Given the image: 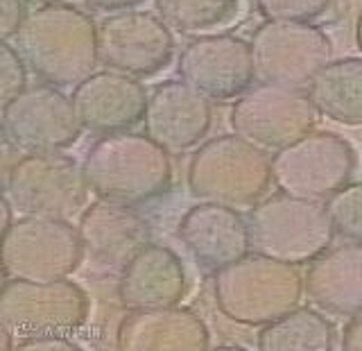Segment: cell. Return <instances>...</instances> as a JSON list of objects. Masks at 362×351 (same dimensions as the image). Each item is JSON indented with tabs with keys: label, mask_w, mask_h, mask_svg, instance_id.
Returning <instances> with one entry per match:
<instances>
[{
	"label": "cell",
	"mask_w": 362,
	"mask_h": 351,
	"mask_svg": "<svg viewBox=\"0 0 362 351\" xmlns=\"http://www.w3.org/2000/svg\"><path fill=\"white\" fill-rule=\"evenodd\" d=\"M25 18L28 14L25 7H23V0H0V39H14Z\"/></svg>",
	"instance_id": "obj_28"
},
{
	"label": "cell",
	"mask_w": 362,
	"mask_h": 351,
	"mask_svg": "<svg viewBox=\"0 0 362 351\" xmlns=\"http://www.w3.org/2000/svg\"><path fill=\"white\" fill-rule=\"evenodd\" d=\"M177 73L209 100L243 96L256 79L249 41L222 32L192 39L179 54Z\"/></svg>",
	"instance_id": "obj_14"
},
{
	"label": "cell",
	"mask_w": 362,
	"mask_h": 351,
	"mask_svg": "<svg viewBox=\"0 0 362 351\" xmlns=\"http://www.w3.org/2000/svg\"><path fill=\"white\" fill-rule=\"evenodd\" d=\"M163 23L181 34H218L240 11V0H156Z\"/></svg>",
	"instance_id": "obj_24"
},
{
	"label": "cell",
	"mask_w": 362,
	"mask_h": 351,
	"mask_svg": "<svg viewBox=\"0 0 362 351\" xmlns=\"http://www.w3.org/2000/svg\"><path fill=\"white\" fill-rule=\"evenodd\" d=\"M0 204H3V231H7L9 226L14 224V211H11V209H14V204L9 202L7 195L3 197V202H0Z\"/></svg>",
	"instance_id": "obj_32"
},
{
	"label": "cell",
	"mask_w": 362,
	"mask_h": 351,
	"mask_svg": "<svg viewBox=\"0 0 362 351\" xmlns=\"http://www.w3.org/2000/svg\"><path fill=\"white\" fill-rule=\"evenodd\" d=\"M34 3H41V5H48V3H64V0H34Z\"/></svg>",
	"instance_id": "obj_34"
},
{
	"label": "cell",
	"mask_w": 362,
	"mask_h": 351,
	"mask_svg": "<svg viewBox=\"0 0 362 351\" xmlns=\"http://www.w3.org/2000/svg\"><path fill=\"white\" fill-rule=\"evenodd\" d=\"M303 292L328 313L351 317L362 311V243L328 247L310 260Z\"/></svg>",
	"instance_id": "obj_21"
},
{
	"label": "cell",
	"mask_w": 362,
	"mask_h": 351,
	"mask_svg": "<svg viewBox=\"0 0 362 351\" xmlns=\"http://www.w3.org/2000/svg\"><path fill=\"white\" fill-rule=\"evenodd\" d=\"M333 0H256L258 11L267 21H303L313 23L326 14Z\"/></svg>",
	"instance_id": "obj_26"
},
{
	"label": "cell",
	"mask_w": 362,
	"mask_h": 351,
	"mask_svg": "<svg viewBox=\"0 0 362 351\" xmlns=\"http://www.w3.org/2000/svg\"><path fill=\"white\" fill-rule=\"evenodd\" d=\"M233 134L265 152H279L317 127V109L303 88L260 84L247 88L231 107Z\"/></svg>",
	"instance_id": "obj_11"
},
{
	"label": "cell",
	"mask_w": 362,
	"mask_h": 351,
	"mask_svg": "<svg viewBox=\"0 0 362 351\" xmlns=\"http://www.w3.org/2000/svg\"><path fill=\"white\" fill-rule=\"evenodd\" d=\"M82 130L73 100L59 86H28L3 105L5 139L23 152H62Z\"/></svg>",
	"instance_id": "obj_12"
},
{
	"label": "cell",
	"mask_w": 362,
	"mask_h": 351,
	"mask_svg": "<svg viewBox=\"0 0 362 351\" xmlns=\"http://www.w3.org/2000/svg\"><path fill=\"white\" fill-rule=\"evenodd\" d=\"M5 195L23 215L71 218L88 202L84 166L62 152H28L9 168Z\"/></svg>",
	"instance_id": "obj_8"
},
{
	"label": "cell",
	"mask_w": 362,
	"mask_h": 351,
	"mask_svg": "<svg viewBox=\"0 0 362 351\" xmlns=\"http://www.w3.org/2000/svg\"><path fill=\"white\" fill-rule=\"evenodd\" d=\"M14 349L21 351H77L79 347L68 340V335H48V338H30L18 340Z\"/></svg>",
	"instance_id": "obj_29"
},
{
	"label": "cell",
	"mask_w": 362,
	"mask_h": 351,
	"mask_svg": "<svg viewBox=\"0 0 362 351\" xmlns=\"http://www.w3.org/2000/svg\"><path fill=\"white\" fill-rule=\"evenodd\" d=\"M14 41L30 71L59 88L77 86L100 62L95 21L66 3L34 7Z\"/></svg>",
	"instance_id": "obj_1"
},
{
	"label": "cell",
	"mask_w": 362,
	"mask_h": 351,
	"mask_svg": "<svg viewBox=\"0 0 362 351\" xmlns=\"http://www.w3.org/2000/svg\"><path fill=\"white\" fill-rule=\"evenodd\" d=\"M333 347V324L313 309H292L258 333V349L263 351H331Z\"/></svg>",
	"instance_id": "obj_23"
},
{
	"label": "cell",
	"mask_w": 362,
	"mask_h": 351,
	"mask_svg": "<svg viewBox=\"0 0 362 351\" xmlns=\"http://www.w3.org/2000/svg\"><path fill=\"white\" fill-rule=\"evenodd\" d=\"M356 43H358V48L362 50V14L358 16V23H356Z\"/></svg>",
	"instance_id": "obj_33"
},
{
	"label": "cell",
	"mask_w": 362,
	"mask_h": 351,
	"mask_svg": "<svg viewBox=\"0 0 362 351\" xmlns=\"http://www.w3.org/2000/svg\"><path fill=\"white\" fill-rule=\"evenodd\" d=\"M305 88L324 118L346 127L362 125V57L328 62Z\"/></svg>",
	"instance_id": "obj_22"
},
{
	"label": "cell",
	"mask_w": 362,
	"mask_h": 351,
	"mask_svg": "<svg viewBox=\"0 0 362 351\" xmlns=\"http://www.w3.org/2000/svg\"><path fill=\"white\" fill-rule=\"evenodd\" d=\"M303 279L297 265L263 254H245L224 265L213 277V297L218 311L235 324L265 326L297 309Z\"/></svg>",
	"instance_id": "obj_3"
},
{
	"label": "cell",
	"mask_w": 362,
	"mask_h": 351,
	"mask_svg": "<svg viewBox=\"0 0 362 351\" xmlns=\"http://www.w3.org/2000/svg\"><path fill=\"white\" fill-rule=\"evenodd\" d=\"M147 91L139 77L105 68L73 86V107L82 127L95 134L127 132L143 120Z\"/></svg>",
	"instance_id": "obj_15"
},
{
	"label": "cell",
	"mask_w": 362,
	"mask_h": 351,
	"mask_svg": "<svg viewBox=\"0 0 362 351\" xmlns=\"http://www.w3.org/2000/svg\"><path fill=\"white\" fill-rule=\"evenodd\" d=\"M82 256L79 231L64 218L25 215L3 231L5 279H68L82 263Z\"/></svg>",
	"instance_id": "obj_7"
},
{
	"label": "cell",
	"mask_w": 362,
	"mask_h": 351,
	"mask_svg": "<svg viewBox=\"0 0 362 351\" xmlns=\"http://www.w3.org/2000/svg\"><path fill=\"white\" fill-rule=\"evenodd\" d=\"M342 349L344 351H362V311L351 315L349 324L344 326Z\"/></svg>",
	"instance_id": "obj_30"
},
{
	"label": "cell",
	"mask_w": 362,
	"mask_h": 351,
	"mask_svg": "<svg viewBox=\"0 0 362 351\" xmlns=\"http://www.w3.org/2000/svg\"><path fill=\"white\" fill-rule=\"evenodd\" d=\"M249 50L260 84L305 88L317 71L331 62L333 43L313 23L265 21L254 30Z\"/></svg>",
	"instance_id": "obj_9"
},
{
	"label": "cell",
	"mask_w": 362,
	"mask_h": 351,
	"mask_svg": "<svg viewBox=\"0 0 362 351\" xmlns=\"http://www.w3.org/2000/svg\"><path fill=\"white\" fill-rule=\"evenodd\" d=\"M100 62L134 77H152L170 64L175 37L161 16L150 11H116L98 25Z\"/></svg>",
	"instance_id": "obj_13"
},
{
	"label": "cell",
	"mask_w": 362,
	"mask_h": 351,
	"mask_svg": "<svg viewBox=\"0 0 362 351\" xmlns=\"http://www.w3.org/2000/svg\"><path fill=\"white\" fill-rule=\"evenodd\" d=\"M84 3L95 11H109V14H116V11H127L136 5H141V3H145V0H84Z\"/></svg>",
	"instance_id": "obj_31"
},
{
	"label": "cell",
	"mask_w": 362,
	"mask_h": 351,
	"mask_svg": "<svg viewBox=\"0 0 362 351\" xmlns=\"http://www.w3.org/2000/svg\"><path fill=\"white\" fill-rule=\"evenodd\" d=\"M213 122L211 100L186 82L158 84L143 113L145 134L170 154L188 152L204 141Z\"/></svg>",
	"instance_id": "obj_16"
},
{
	"label": "cell",
	"mask_w": 362,
	"mask_h": 351,
	"mask_svg": "<svg viewBox=\"0 0 362 351\" xmlns=\"http://www.w3.org/2000/svg\"><path fill=\"white\" fill-rule=\"evenodd\" d=\"M265 150L238 134H222L202 143L192 154L186 184L192 197L224 207H249L265 195L272 168Z\"/></svg>",
	"instance_id": "obj_5"
},
{
	"label": "cell",
	"mask_w": 362,
	"mask_h": 351,
	"mask_svg": "<svg viewBox=\"0 0 362 351\" xmlns=\"http://www.w3.org/2000/svg\"><path fill=\"white\" fill-rule=\"evenodd\" d=\"M335 236L362 243V181H349L326 200Z\"/></svg>",
	"instance_id": "obj_25"
},
{
	"label": "cell",
	"mask_w": 362,
	"mask_h": 351,
	"mask_svg": "<svg viewBox=\"0 0 362 351\" xmlns=\"http://www.w3.org/2000/svg\"><path fill=\"white\" fill-rule=\"evenodd\" d=\"M122 351H206L211 333L202 317L181 306L129 311L116 331Z\"/></svg>",
	"instance_id": "obj_19"
},
{
	"label": "cell",
	"mask_w": 362,
	"mask_h": 351,
	"mask_svg": "<svg viewBox=\"0 0 362 351\" xmlns=\"http://www.w3.org/2000/svg\"><path fill=\"white\" fill-rule=\"evenodd\" d=\"M186 267L165 245L147 243L118 277V301L127 311L177 306L186 294Z\"/></svg>",
	"instance_id": "obj_20"
},
{
	"label": "cell",
	"mask_w": 362,
	"mask_h": 351,
	"mask_svg": "<svg viewBox=\"0 0 362 351\" xmlns=\"http://www.w3.org/2000/svg\"><path fill=\"white\" fill-rule=\"evenodd\" d=\"M90 190L102 200L136 207L161 197L173 186V159L145 132L102 134L84 159Z\"/></svg>",
	"instance_id": "obj_2"
},
{
	"label": "cell",
	"mask_w": 362,
	"mask_h": 351,
	"mask_svg": "<svg viewBox=\"0 0 362 351\" xmlns=\"http://www.w3.org/2000/svg\"><path fill=\"white\" fill-rule=\"evenodd\" d=\"M272 184L294 197L322 202L349 184L356 150L333 132H310L269 159Z\"/></svg>",
	"instance_id": "obj_10"
},
{
	"label": "cell",
	"mask_w": 362,
	"mask_h": 351,
	"mask_svg": "<svg viewBox=\"0 0 362 351\" xmlns=\"http://www.w3.org/2000/svg\"><path fill=\"white\" fill-rule=\"evenodd\" d=\"M77 231L84 254L98 267L118 272L152 238L150 222L134 207L102 197L86 207Z\"/></svg>",
	"instance_id": "obj_17"
},
{
	"label": "cell",
	"mask_w": 362,
	"mask_h": 351,
	"mask_svg": "<svg viewBox=\"0 0 362 351\" xmlns=\"http://www.w3.org/2000/svg\"><path fill=\"white\" fill-rule=\"evenodd\" d=\"M247 226L254 252L290 265L310 263L335 238L326 204L281 190L254 204Z\"/></svg>",
	"instance_id": "obj_4"
},
{
	"label": "cell",
	"mask_w": 362,
	"mask_h": 351,
	"mask_svg": "<svg viewBox=\"0 0 362 351\" xmlns=\"http://www.w3.org/2000/svg\"><path fill=\"white\" fill-rule=\"evenodd\" d=\"M177 238L202 270L218 272L252 252L247 218L233 207L199 202L177 224Z\"/></svg>",
	"instance_id": "obj_18"
},
{
	"label": "cell",
	"mask_w": 362,
	"mask_h": 351,
	"mask_svg": "<svg viewBox=\"0 0 362 351\" xmlns=\"http://www.w3.org/2000/svg\"><path fill=\"white\" fill-rule=\"evenodd\" d=\"M0 71H3V86H0V98L3 105L11 98H16L21 91L28 88V64L21 57V52L9 45V41H3L0 45Z\"/></svg>",
	"instance_id": "obj_27"
},
{
	"label": "cell",
	"mask_w": 362,
	"mask_h": 351,
	"mask_svg": "<svg viewBox=\"0 0 362 351\" xmlns=\"http://www.w3.org/2000/svg\"><path fill=\"white\" fill-rule=\"evenodd\" d=\"M88 294L75 281L5 279L0 326L18 340L71 335L88 320Z\"/></svg>",
	"instance_id": "obj_6"
}]
</instances>
